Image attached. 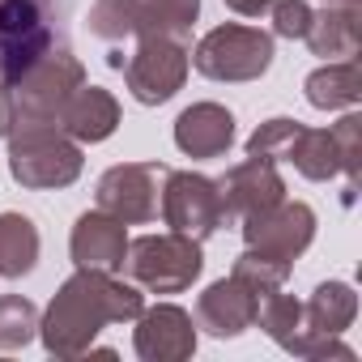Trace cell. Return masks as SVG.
Instances as JSON below:
<instances>
[{
    "label": "cell",
    "instance_id": "13",
    "mask_svg": "<svg viewBox=\"0 0 362 362\" xmlns=\"http://www.w3.org/2000/svg\"><path fill=\"white\" fill-rule=\"evenodd\" d=\"M132 349L141 362H184L197 354V324L184 307L175 303H158L145 307L136 315V332H132Z\"/></svg>",
    "mask_w": 362,
    "mask_h": 362
},
{
    "label": "cell",
    "instance_id": "5",
    "mask_svg": "<svg viewBox=\"0 0 362 362\" xmlns=\"http://www.w3.org/2000/svg\"><path fill=\"white\" fill-rule=\"evenodd\" d=\"M197 18H201V0H94L90 30L111 47L145 35L188 39Z\"/></svg>",
    "mask_w": 362,
    "mask_h": 362
},
{
    "label": "cell",
    "instance_id": "9",
    "mask_svg": "<svg viewBox=\"0 0 362 362\" xmlns=\"http://www.w3.org/2000/svg\"><path fill=\"white\" fill-rule=\"evenodd\" d=\"M9 86H13V103H18V124H56L64 103L73 98V90L86 86V69L69 47H56Z\"/></svg>",
    "mask_w": 362,
    "mask_h": 362
},
{
    "label": "cell",
    "instance_id": "23",
    "mask_svg": "<svg viewBox=\"0 0 362 362\" xmlns=\"http://www.w3.org/2000/svg\"><path fill=\"white\" fill-rule=\"evenodd\" d=\"M286 162H294V170L303 179H315V184H328V179L341 175V153L328 128H298Z\"/></svg>",
    "mask_w": 362,
    "mask_h": 362
},
{
    "label": "cell",
    "instance_id": "10",
    "mask_svg": "<svg viewBox=\"0 0 362 362\" xmlns=\"http://www.w3.org/2000/svg\"><path fill=\"white\" fill-rule=\"evenodd\" d=\"M166 162H119L98 179V209L119 218L124 226H141L158 218Z\"/></svg>",
    "mask_w": 362,
    "mask_h": 362
},
{
    "label": "cell",
    "instance_id": "8",
    "mask_svg": "<svg viewBox=\"0 0 362 362\" xmlns=\"http://www.w3.org/2000/svg\"><path fill=\"white\" fill-rule=\"evenodd\" d=\"M188 69H192V52H188V39H170V35H145L136 39V52L124 56V81H128V94L141 103V107H162L170 103L188 81Z\"/></svg>",
    "mask_w": 362,
    "mask_h": 362
},
{
    "label": "cell",
    "instance_id": "14",
    "mask_svg": "<svg viewBox=\"0 0 362 362\" xmlns=\"http://www.w3.org/2000/svg\"><path fill=\"white\" fill-rule=\"evenodd\" d=\"M218 188H222L226 209L235 218H252V214L273 209L277 201H286V179H281L277 162L273 158H252V153L218 179Z\"/></svg>",
    "mask_w": 362,
    "mask_h": 362
},
{
    "label": "cell",
    "instance_id": "2",
    "mask_svg": "<svg viewBox=\"0 0 362 362\" xmlns=\"http://www.w3.org/2000/svg\"><path fill=\"white\" fill-rule=\"evenodd\" d=\"M9 141V175L30 192L69 188L81 175V145L60 124H13Z\"/></svg>",
    "mask_w": 362,
    "mask_h": 362
},
{
    "label": "cell",
    "instance_id": "28",
    "mask_svg": "<svg viewBox=\"0 0 362 362\" xmlns=\"http://www.w3.org/2000/svg\"><path fill=\"white\" fill-rule=\"evenodd\" d=\"M269 13H273V35H281V39H303L315 9L307 5V0H277Z\"/></svg>",
    "mask_w": 362,
    "mask_h": 362
},
{
    "label": "cell",
    "instance_id": "16",
    "mask_svg": "<svg viewBox=\"0 0 362 362\" xmlns=\"http://www.w3.org/2000/svg\"><path fill=\"white\" fill-rule=\"evenodd\" d=\"M73 264L77 269H103V273H119L124 269V252H128V230L119 218L90 209L77 218L73 239H69Z\"/></svg>",
    "mask_w": 362,
    "mask_h": 362
},
{
    "label": "cell",
    "instance_id": "24",
    "mask_svg": "<svg viewBox=\"0 0 362 362\" xmlns=\"http://www.w3.org/2000/svg\"><path fill=\"white\" fill-rule=\"evenodd\" d=\"M290 269H294V260H281V256H273V252L247 247V252L235 260L230 273H235L243 286H252L260 298H269V294H277V290L290 281Z\"/></svg>",
    "mask_w": 362,
    "mask_h": 362
},
{
    "label": "cell",
    "instance_id": "1",
    "mask_svg": "<svg viewBox=\"0 0 362 362\" xmlns=\"http://www.w3.org/2000/svg\"><path fill=\"white\" fill-rule=\"evenodd\" d=\"M141 311L145 294L136 281H119L103 269H77L39 315V337L52 358H81L107 324H132Z\"/></svg>",
    "mask_w": 362,
    "mask_h": 362
},
{
    "label": "cell",
    "instance_id": "3",
    "mask_svg": "<svg viewBox=\"0 0 362 362\" xmlns=\"http://www.w3.org/2000/svg\"><path fill=\"white\" fill-rule=\"evenodd\" d=\"M69 47L64 0H0V73L18 81L47 52Z\"/></svg>",
    "mask_w": 362,
    "mask_h": 362
},
{
    "label": "cell",
    "instance_id": "17",
    "mask_svg": "<svg viewBox=\"0 0 362 362\" xmlns=\"http://www.w3.org/2000/svg\"><path fill=\"white\" fill-rule=\"evenodd\" d=\"M175 145L188 158H222L235 145V115L222 103H192L175 119Z\"/></svg>",
    "mask_w": 362,
    "mask_h": 362
},
{
    "label": "cell",
    "instance_id": "22",
    "mask_svg": "<svg viewBox=\"0 0 362 362\" xmlns=\"http://www.w3.org/2000/svg\"><path fill=\"white\" fill-rule=\"evenodd\" d=\"M303 311H307V324H311L315 332L341 337V332L354 324V315H358V294H354L349 281H324V286H315V294L303 303Z\"/></svg>",
    "mask_w": 362,
    "mask_h": 362
},
{
    "label": "cell",
    "instance_id": "21",
    "mask_svg": "<svg viewBox=\"0 0 362 362\" xmlns=\"http://www.w3.org/2000/svg\"><path fill=\"white\" fill-rule=\"evenodd\" d=\"M39 226L26 214H0V277H26L39 264Z\"/></svg>",
    "mask_w": 362,
    "mask_h": 362
},
{
    "label": "cell",
    "instance_id": "26",
    "mask_svg": "<svg viewBox=\"0 0 362 362\" xmlns=\"http://www.w3.org/2000/svg\"><path fill=\"white\" fill-rule=\"evenodd\" d=\"M298 119H286V115H277V119H264L252 136H247V153L252 158H290V145H294V136H298Z\"/></svg>",
    "mask_w": 362,
    "mask_h": 362
},
{
    "label": "cell",
    "instance_id": "32",
    "mask_svg": "<svg viewBox=\"0 0 362 362\" xmlns=\"http://www.w3.org/2000/svg\"><path fill=\"white\" fill-rule=\"evenodd\" d=\"M0 81H5V73H0Z\"/></svg>",
    "mask_w": 362,
    "mask_h": 362
},
{
    "label": "cell",
    "instance_id": "11",
    "mask_svg": "<svg viewBox=\"0 0 362 362\" xmlns=\"http://www.w3.org/2000/svg\"><path fill=\"white\" fill-rule=\"evenodd\" d=\"M256 324L294 358H311V362H324V358H341V362H354V349L341 341V337H324L307 324V311L298 298L290 294H269L260 298V311H256Z\"/></svg>",
    "mask_w": 362,
    "mask_h": 362
},
{
    "label": "cell",
    "instance_id": "7",
    "mask_svg": "<svg viewBox=\"0 0 362 362\" xmlns=\"http://www.w3.org/2000/svg\"><path fill=\"white\" fill-rule=\"evenodd\" d=\"M162 222L179 235H188L197 243H205L209 235H218L222 226L235 222V214L226 209V197L218 188V179L201 175V170H166L162 179Z\"/></svg>",
    "mask_w": 362,
    "mask_h": 362
},
{
    "label": "cell",
    "instance_id": "19",
    "mask_svg": "<svg viewBox=\"0 0 362 362\" xmlns=\"http://www.w3.org/2000/svg\"><path fill=\"white\" fill-rule=\"evenodd\" d=\"M307 47L324 60H354L362 30H358V5H324L320 13H311L307 26Z\"/></svg>",
    "mask_w": 362,
    "mask_h": 362
},
{
    "label": "cell",
    "instance_id": "20",
    "mask_svg": "<svg viewBox=\"0 0 362 362\" xmlns=\"http://www.w3.org/2000/svg\"><path fill=\"white\" fill-rule=\"evenodd\" d=\"M307 103L315 111H354L362 103V77H358V60H328L324 69H315L307 77Z\"/></svg>",
    "mask_w": 362,
    "mask_h": 362
},
{
    "label": "cell",
    "instance_id": "6",
    "mask_svg": "<svg viewBox=\"0 0 362 362\" xmlns=\"http://www.w3.org/2000/svg\"><path fill=\"white\" fill-rule=\"evenodd\" d=\"M273 64V35L260 26H214L197 52H192V69L209 81H260Z\"/></svg>",
    "mask_w": 362,
    "mask_h": 362
},
{
    "label": "cell",
    "instance_id": "4",
    "mask_svg": "<svg viewBox=\"0 0 362 362\" xmlns=\"http://www.w3.org/2000/svg\"><path fill=\"white\" fill-rule=\"evenodd\" d=\"M119 273H128L149 294H184L205 273V256H201L197 239L179 235V230L141 235V239H128Z\"/></svg>",
    "mask_w": 362,
    "mask_h": 362
},
{
    "label": "cell",
    "instance_id": "18",
    "mask_svg": "<svg viewBox=\"0 0 362 362\" xmlns=\"http://www.w3.org/2000/svg\"><path fill=\"white\" fill-rule=\"evenodd\" d=\"M56 124H60L77 145H98V141H107V136L119 128V103H115V94L103 90V86H77Z\"/></svg>",
    "mask_w": 362,
    "mask_h": 362
},
{
    "label": "cell",
    "instance_id": "15",
    "mask_svg": "<svg viewBox=\"0 0 362 362\" xmlns=\"http://www.w3.org/2000/svg\"><path fill=\"white\" fill-rule=\"evenodd\" d=\"M256 311H260V294L252 286H243L235 273L214 281L197 298V324L209 337H239V332H247L256 324Z\"/></svg>",
    "mask_w": 362,
    "mask_h": 362
},
{
    "label": "cell",
    "instance_id": "25",
    "mask_svg": "<svg viewBox=\"0 0 362 362\" xmlns=\"http://www.w3.org/2000/svg\"><path fill=\"white\" fill-rule=\"evenodd\" d=\"M39 337V307L22 294H0V349H26Z\"/></svg>",
    "mask_w": 362,
    "mask_h": 362
},
{
    "label": "cell",
    "instance_id": "29",
    "mask_svg": "<svg viewBox=\"0 0 362 362\" xmlns=\"http://www.w3.org/2000/svg\"><path fill=\"white\" fill-rule=\"evenodd\" d=\"M18 124V103H13V86L0 81V136H9Z\"/></svg>",
    "mask_w": 362,
    "mask_h": 362
},
{
    "label": "cell",
    "instance_id": "30",
    "mask_svg": "<svg viewBox=\"0 0 362 362\" xmlns=\"http://www.w3.org/2000/svg\"><path fill=\"white\" fill-rule=\"evenodd\" d=\"M277 5V0H226V9H235L239 18H260Z\"/></svg>",
    "mask_w": 362,
    "mask_h": 362
},
{
    "label": "cell",
    "instance_id": "31",
    "mask_svg": "<svg viewBox=\"0 0 362 362\" xmlns=\"http://www.w3.org/2000/svg\"><path fill=\"white\" fill-rule=\"evenodd\" d=\"M324 5H358V0H324Z\"/></svg>",
    "mask_w": 362,
    "mask_h": 362
},
{
    "label": "cell",
    "instance_id": "27",
    "mask_svg": "<svg viewBox=\"0 0 362 362\" xmlns=\"http://www.w3.org/2000/svg\"><path fill=\"white\" fill-rule=\"evenodd\" d=\"M332 141H337V153H341V175H345V188L349 192H358V166H362V158H358V132H362V115H341L332 128Z\"/></svg>",
    "mask_w": 362,
    "mask_h": 362
},
{
    "label": "cell",
    "instance_id": "12",
    "mask_svg": "<svg viewBox=\"0 0 362 362\" xmlns=\"http://www.w3.org/2000/svg\"><path fill=\"white\" fill-rule=\"evenodd\" d=\"M243 239L247 247L273 252L281 260H298L315 239V209L303 201H277L273 209L243 218Z\"/></svg>",
    "mask_w": 362,
    "mask_h": 362
}]
</instances>
